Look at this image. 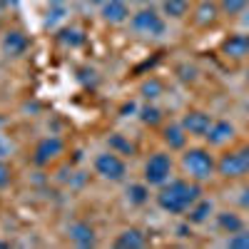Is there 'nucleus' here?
<instances>
[{"label": "nucleus", "instance_id": "1", "mask_svg": "<svg viewBox=\"0 0 249 249\" xmlns=\"http://www.w3.org/2000/svg\"><path fill=\"white\" fill-rule=\"evenodd\" d=\"M199 197H202V182H195L190 177L164 182L160 192L155 195L157 207L167 214H184Z\"/></svg>", "mask_w": 249, "mask_h": 249}, {"label": "nucleus", "instance_id": "2", "mask_svg": "<svg viewBox=\"0 0 249 249\" xmlns=\"http://www.w3.org/2000/svg\"><path fill=\"white\" fill-rule=\"evenodd\" d=\"M179 167L184 177L195 182H207L217 175V160L210 152V147H184L179 157Z\"/></svg>", "mask_w": 249, "mask_h": 249}, {"label": "nucleus", "instance_id": "3", "mask_svg": "<svg viewBox=\"0 0 249 249\" xmlns=\"http://www.w3.org/2000/svg\"><path fill=\"white\" fill-rule=\"evenodd\" d=\"M130 25L142 37H162L167 33V18L160 15L155 8H140L130 15Z\"/></svg>", "mask_w": 249, "mask_h": 249}, {"label": "nucleus", "instance_id": "4", "mask_svg": "<svg viewBox=\"0 0 249 249\" xmlns=\"http://www.w3.org/2000/svg\"><path fill=\"white\" fill-rule=\"evenodd\" d=\"M175 172V160L170 152H155L150 155V160L144 162L142 167V179L147 182L150 187H162L164 182L172 179Z\"/></svg>", "mask_w": 249, "mask_h": 249}, {"label": "nucleus", "instance_id": "5", "mask_svg": "<svg viewBox=\"0 0 249 249\" xmlns=\"http://www.w3.org/2000/svg\"><path fill=\"white\" fill-rule=\"evenodd\" d=\"M217 175L224 179H242L249 175V152L247 147L242 150H230L217 160Z\"/></svg>", "mask_w": 249, "mask_h": 249}, {"label": "nucleus", "instance_id": "6", "mask_svg": "<svg viewBox=\"0 0 249 249\" xmlns=\"http://www.w3.org/2000/svg\"><path fill=\"white\" fill-rule=\"evenodd\" d=\"M95 175L105 182H122L127 175V162L117 152H100L95 157Z\"/></svg>", "mask_w": 249, "mask_h": 249}, {"label": "nucleus", "instance_id": "7", "mask_svg": "<svg viewBox=\"0 0 249 249\" xmlns=\"http://www.w3.org/2000/svg\"><path fill=\"white\" fill-rule=\"evenodd\" d=\"M62 152H65V142H62L57 135L43 137L33 147V164H37V167H48V164H53L55 160L62 157Z\"/></svg>", "mask_w": 249, "mask_h": 249}, {"label": "nucleus", "instance_id": "8", "mask_svg": "<svg viewBox=\"0 0 249 249\" xmlns=\"http://www.w3.org/2000/svg\"><path fill=\"white\" fill-rule=\"evenodd\" d=\"M212 122H214V117L210 112H204V110H187L182 115V120H179L184 132L190 135V137H199V140L207 137V132H210V127H212Z\"/></svg>", "mask_w": 249, "mask_h": 249}, {"label": "nucleus", "instance_id": "9", "mask_svg": "<svg viewBox=\"0 0 249 249\" xmlns=\"http://www.w3.org/2000/svg\"><path fill=\"white\" fill-rule=\"evenodd\" d=\"M219 53L227 60H247L249 57V33H232L222 40Z\"/></svg>", "mask_w": 249, "mask_h": 249}, {"label": "nucleus", "instance_id": "10", "mask_svg": "<svg viewBox=\"0 0 249 249\" xmlns=\"http://www.w3.org/2000/svg\"><path fill=\"white\" fill-rule=\"evenodd\" d=\"M190 15H192V23H195L197 28L207 30V28L217 25L222 10H219V3H214V0H199V3L192 8Z\"/></svg>", "mask_w": 249, "mask_h": 249}, {"label": "nucleus", "instance_id": "11", "mask_svg": "<svg viewBox=\"0 0 249 249\" xmlns=\"http://www.w3.org/2000/svg\"><path fill=\"white\" fill-rule=\"evenodd\" d=\"M234 135H237V127H234L230 120H214L204 140H207L210 147H224L227 142L234 140Z\"/></svg>", "mask_w": 249, "mask_h": 249}, {"label": "nucleus", "instance_id": "12", "mask_svg": "<svg viewBox=\"0 0 249 249\" xmlns=\"http://www.w3.org/2000/svg\"><path fill=\"white\" fill-rule=\"evenodd\" d=\"M100 15L105 23L110 25H122L130 20V3H124V0H107V3L100 5Z\"/></svg>", "mask_w": 249, "mask_h": 249}, {"label": "nucleus", "instance_id": "13", "mask_svg": "<svg viewBox=\"0 0 249 249\" xmlns=\"http://www.w3.org/2000/svg\"><path fill=\"white\" fill-rule=\"evenodd\" d=\"M30 48V37L23 30H8L3 35V53L8 57H23Z\"/></svg>", "mask_w": 249, "mask_h": 249}, {"label": "nucleus", "instance_id": "14", "mask_svg": "<svg viewBox=\"0 0 249 249\" xmlns=\"http://www.w3.org/2000/svg\"><path fill=\"white\" fill-rule=\"evenodd\" d=\"M187 140H190V135L184 132V127L179 122H170V124L162 127V142L167 144L170 150H175V152H182L187 147Z\"/></svg>", "mask_w": 249, "mask_h": 249}, {"label": "nucleus", "instance_id": "15", "mask_svg": "<svg viewBox=\"0 0 249 249\" xmlns=\"http://www.w3.org/2000/svg\"><path fill=\"white\" fill-rule=\"evenodd\" d=\"M68 237L75 247H82V249H88V247H95L97 244V237H95V230L88 224V222H72L70 224V230H68Z\"/></svg>", "mask_w": 249, "mask_h": 249}, {"label": "nucleus", "instance_id": "16", "mask_svg": "<svg viewBox=\"0 0 249 249\" xmlns=\"http://www.w3.org/2000/svg\"><path fill=\"white\" fill-rule=\"evenodd\" d=\"M115 247L117 249H142V247H147V234L137 230V227H127V230H122L115 237Z\"/></svg>", "mask_w": 249, "mask_h": 249}, {"label": "nucleus", "instance_id": "17", "mask_svg": "<svg viewBox=\"0 0 249 249\" xmlns=\"http://www.w3.org/2000/svg\"><path fill=\"white\" fill-rule=\"evenodd\" d=\"M212 212H214V204H212V199H204V197H199L190 210L184 212V217H187V222L190 224H204L207 219L212 217Z\"/></svg>", "mask_w": 249, "mask_h": 249}, {"label": "nucleus", "instance_id": "18", "mask_svg": "<svg viewBox=\"0 0 249 249\" xmlns=\"http://www.w3.org/2000/svg\"><path fill=\"white\" fill-rule=\"evenodd\" d=\"M162 15L170 20H184L192 13V0H160Z\"/></svg>", "mask_w": 249, "mask_h": 249}, {"label": "nucleus", "instance_id": "19", "mask_svg": "<svg viewBox=\"0 0 249 249\" xmlns=\"http://www.w3.org/2000/svg\"><path fill=\"white\" fill-rule=\"evenodd\" d=\"M214 224H217V230H219L222 234H234V232L244 230V219H242L237 212H230V210L217 212V214H214Z\"/></svg>", "mask_w": 249, "mask_h": 249}, {"label": "nucleus", "instance_id": "20", "mask_svg": "<svg viewBox=\"0 0 249 249\" xmlns=\"http://www.w3.org/2000/svg\"><path fill=\"white\" fill-rule=\"evenodd\" d=\"M127 202L140 207V204H147L150 202V184L147 182H137V184H130L127 187Z\"/></svg>", "mask_w": 249, "mask_h": 249}, {"label": "nucleus", "instance_id": "21", "mask_svg": "<svg viewBox=\"0 0 249 249\" xmlns=\"http://www.w3.org/2000/svg\"><path fill=\"white\" fill-rule=\"evenodd\" d=\"M107 147L112 150V152H117V155H135V144L127 140V137H122V135H110L107 137Z\"/></svg>", "mask_w": 249, "mask_h": 249}, {"label": "nucleus", "instance_id": "22", "mask_svg": "<svg viewBox=\"0 0 249 249\" xmlns=\"http://www.w3.org/2000/svg\"><path fill=\"white\" fill-rule=\"evenodd\" d=\"M217 3H219L222 15H227V18H237L249 8V0H217Z\"/></svg>", "mask_w": 249, "mask_h": 249}, {"label": "nucleus", "instance_id": "23", "mask_svg": "<svg viewBox=\"0 0 249 249\" xmlns=\"http://www.w3.org/2000/svg\"><path fill=\"white\" fill-rule=\"evenodd\" d=\"M140 92H142V97L144 100H157L162 92H164V85H162V82L157 80V77H150V80H144L142 82V88H140Z\"/></svg>", "mask_w": 249, "mask_h": 249}, {"label": "nucleus", "instance_id": "24", "mask_svg": "<svg viewBox=\"0 0 249 249\" xmlns=\"http://www.w3.org/2000/svg\"><path fill=\"white\" fill-rule=\"evenodd\" d=\"M140 120H142L144 124H150V127H155V124L162 122V110H160L157 105H152V102H147V105L140 110Z\"/></svg>", "mask_w": 249, "mask_h": 249}, {"label": "nucleus", "instance_id": "25", "mask_svg": "<svg viewBox=\"0 0 249 249\" xmlns=\"http://www.w3.org/2000/svg\"><path fill=\"white\" fill-rule=\"evenodd\" d=\"M224 244L232 249H249V230H239V232L230 234Z\"/></svg>", "mask_w": 249, "mask_h": 249}, {"label": "nucleus", "instance_id": "26", "mask_svg": "<svg viewBox=\"0 0 249 249\" xmlns=\"http://www.w3.org/2000/svg\"><path fill=\"white\" fill-rule=\"evenodd\" d=\"M10 182H13V167L5 160H0V190H5Z\"/></svg>", "mask_w": 249, "mask_h": 249}, {"label": "nucleus", "instance_id": "27", "mask_svg": "<svg viewBox=\"0 0 249 249\" xmlns=\"http://www.w3.org/2000/svg\"><path fill=\"white\" fill-rule=\"evenodd\" d=\"M239 207H242V210H249V184L239 192Z\"/></svg>", "mask_w": 249, "mask_h": 249}, {"label": "nucleus", "instance_id": "28", "mask_svg": "<svg viewBox=\"0 0 249 249\" xmlns=\"http://www.w3.org/2000/svg\"><path fill=\"white\" fill-rule=\"evenodd\" d=\"M10 150H13V147H10V142H8L5 137H0V160H3V157H5Z\"/></svg>", "mask_w": 249, "mask_h": 249}, {"label": "nucleus", "instance_id": "29", "mask_svg": "<svg viewBox=\"0 0 249 249\" xmlns=\"http://www.w3.org/2000/svg\"><path fill=\"white\" fill-rule=\"evenodd\" d=\"M88 3H92V5H102V3H107V0H88Z\"/></svg>", "mask_w": 249, "mask_h": 249}, {"label": "nucleus", "instance_id": "30", "mask_svg": "<svg viewBox=\"0 0 249 249\" xmlns=\"http://www.w3.org/2000/svg\"><path fill=\"white\" fill-rule=\"evenodd\" d=\"M247 85H249V70H247Z\"/></svg>", "mask_w": 249, "mask_h": 249}, {"label": "nucleus", "instance_id": "31", "mask_svg": "<svg viewBox=\"0 0 249 249\" xmlns=\"http://www.w3.org/2000/svg\"><path fill=\"white\" fill-rule=\"evenodd\" d=\"M247 152H249V144H247Z\"/></svg>", "mask_w": 249, "mask_h": 249}, {"label": "nucleus", "instance_id": "32", "mask_svg": "<svg viewBox=\"0 0 249 249\" xmlns=\"http://www.w3.org/2000/svg\"><path fill=\"white\" fill-rule=\"evenodd\" d=\"M124 3H130V0H124Z\"/></svg>", "mask_w": 249, "mask_h": 249}]
</instances>
